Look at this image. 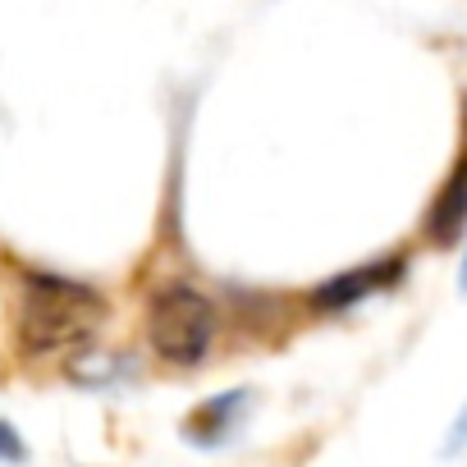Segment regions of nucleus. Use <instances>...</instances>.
I'll use <instances>...</instances> for the list:
<instances>
[{"label": "nucleus", "mask_w": 467, "mask_h": 467, "mask_svg": "<svg viewBox=\"0 0 467 467\" xmlns=\"http://www.w3.org/2000/svg\"><path fill=\"white\" fill-rule=\"evenodd\" d=\"M106 321V298L65 275H28L19 303V348L28 358H69Z\"/></svg>", "instance_id": "obj_1"}, {"label": "nucleus", "mask_w": 467, "mask_h": 467, "mask_svg": "<svg viewBox=\"0 0 467 467\" xmlns=\"http://www.w3.org/2000/svg\"><path fill=\"white\" fill-rule=\"evenodd\" d=\"M215 339V307L192 285H161L147 303V344L170 367H197Z\"/></svg>", "instance_id": "obj_2"}, {"label": "nucleus", "mask_w": 467, "mask_h": 467, "mask_svg": "<svg viewBox=\"0 0 467 467\" xmlns=\"http://www.w3.org/2000/svg\"><path fill=\"white\" fill-rule=\"evenodd\" d=\"M399 280H403V262H399V257H380V262H367V266H358V271H344V275L317 285L312 307H317V312H344V307H353V303H362V298H371V294L394 289Z\"/></svg>", "instance_id": "obj_3"}, {"label": "nucleus", "mask_w": 467, "mask_h": 467, "mask_svg": "<svg viewBox=\"0 0 467 467\" xmlns=\"http://www.w3.org/2000/svg\"><path fill=\"white\" fill-rule=\"evenodd\" d=\"M462 229H467V147H462V156L453 161V170H449L440 197L431 202V211H426V220H421V234H426L431 244H440V248H449Z\"/></svg>", "instance_id": "obj_4"}, {"label": "nucleus", "mask_w": 467, "mask_h": 467, "mask_svg": "<svg viewBox=\"0 0 467 467\" xmlns=\"http://www.w3.org/2000/svg\"><path fill=\"white\" fill-rule=\"evenodd\" d=\"M244 389H234V394H220V399H211V403H202V408H192V417H188V426H183V435L192 440V444H220L224 440V431L239 421V408H244Z\"/></svg>", "instance_id": "obj_5"}, {"label": "nucleus", "mask_w": 467, "mask_h": 467, "mask_svg": "<svg viewBox=\"0 0 467 467\" xmlns=\"http://www.w3.org/2000/svg\"><path fill=\"white\" fill-rule=\"evenodd\" d=\"M24 440H19V431L10 426V421H0V462H24Z\"/></svg>", "instance_id": "obj_6"}, {"label": "nucleus", "mask_w": 467, "mask_h": 467, "mask_svg": "<svg viewBox=\"0 0 467 467\" xmlns=\"http://www.w3.org/2000/svg\"><path fill=\"white\" fill-rule=\"evenodd\" d=\"M467 449V408L458 412V421L449 426V440H444V453H462Z\"/></svg>", "instance_id": "obj_7"}, {"label": "nucleus", "mask_w": 467, "mask_h": 467, "mask_svg": "<svg viewBox=\"0 0 467 467\" xmlns=\"http://www.w3.org/2000/svg\"><path fill=\"white\" fill-rule=\"evenodd\" d=\"M458 285H462V294H467V257H462V271H458Z\"/></svg>", "instance_id": "obj_8"}]
</instances>
